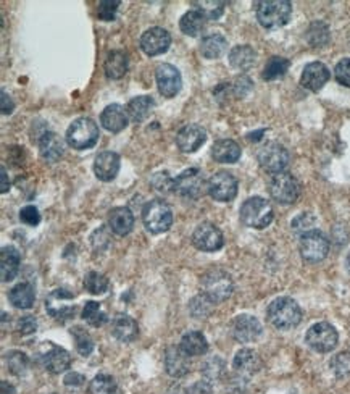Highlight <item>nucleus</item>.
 I'll list each match as a JSON object with an SVG mask.
<instances>
[{
  "label": "nucleus",
  "instance_id": "nucleus-42",
  "mask_svg": "<svg viewBox=\"0 0 350 394\" xmlns=\"http://www.w3.org/2000/svg\"><path fill=\"white\" fill-rule=\"evenodd\" d=\"M331 370L340 380L350 378V352H340L331 359Z\"/></svg>",
  "mask_w": 350,
  "mask_h": 394
},
{
  "label": "nucleus",
  "instance_id": "nucleus-8",
  "mask_svg": "<svg viewBox=\"0 0 350 394\" xmlns=\"http://www.w3.org/2000/svg\"><path fill=\"white\" fill-rule=\"evenodd\" d=\"M270 194L276 202L289 206L300 196V184H298L296 176L283 171V173L273 175L272 182H270Z\"/></svg>",
  "mask_w": 350,
  "mask_h": 394
},
{
  "label": "nucleus",
  "instance_id": "nucleus-26",
  "mask_svg": "<svg viewBox=\"0 0 350 394\" xmlns=\"http://www.w3.org/2000/svg\"><path fill=\"white\" fill-rule=\"evenodd\" d=\"M21 256L17 248L13 245H6L0 250V276L2 281H12L20 270Z\"/></svg>",
  "mask_w": 350,
  "mask_h": 394
},
{
  "label": "nucleus",
  "instance_id": "nucleus-16",
  "mask_svg": "<svg viewBox=\"0 0 350 394\" xmlns=\"http://www.w3.org/2000/svg\"><path fill=\"white\" fill-rule=\"evenodd\" d=\"M171 45L170 32L163 28H151L141 36V49L142 52L149 57H155V55L165 54Z\"/></svg>",
  "mask_w": 350,
  "mask_h": 394
},
{
  "label": "nucleus",
  "instance_id": "nucleus-34",
  "mask_svg": "<svg viewBox=\"0 0 350 394\" xmlns=\"http://www.w3.org/2000/svg\"><path fill=\"white\" fill-rule=\"evenodd\" d=\"M181 349H183L189 357L204 355L208 351V342L200 331H189L181 338Z\"/></svg>",
  "mask_w": 350,
  "mask_h": 394
},
{
  "label": "nucleus",
  "instance_id": "nucleus-37",
  "mask_svg": "<svg viewBox=\"0 0 350 394\" xmlns=\"http://www.w3.org/2000/svg\"><path fill=\"white\" fill-rule=\"evenodd\" d=\"M193 6L205 20H220L223 13H225L226 2H220V0H194Z\"/></svg>",
  "mask_w": 350,
  "mask_h": 394
},
{
  "label": "nucleus",
  "instance_id": "nucleus-45",
  "mask_svg": "<svg viewBox=\"0 0 350 394\" xmlns=\"http://www.w3.org/2000/svg\"><path fill=\"white\" fill-rule=\"evenodd\" d=\"M315 225H316V219H315L314 213H310V212L300 213V215L296 217V219H294L292 223H291L294 233H297L300 236L310 233V231H314Z\"/></svg>",
  "mask_w": 350,
  "mask_h": 394
},
{
  "label": "nucleus",
  "instance_id": "nucleus-24",
  "mask_svg": "<svg viewBox=\"0 0 350 394\" xmlns=\"http://www.w3.org/2000/svg\"><path fill=\"white\" fill-rule=\"evenodd\" d=\"M63 141L57 133L45 131L39 139V154L49 164H55L63 155Z\"/></svg>",
  "mask_w": 350,
  "mask_h": 394
},
{
  "label": "nucleus",
  "instance_id": "nucleus-2",
  "mask_svg": "<svg viewBox=\"0 0 350 394\" xmlns=\"http://www.w3.org/2000/svg\"><path fill=\"white\" fill-rule=\"evenodd\" d=\"M292 15V3L287 0H261L256 3V20L267 30L287 25Z\"/></svg>",
  "mask_w": 350,
  "mask_h": 394
},
{
  "label": "nucleus",
  "instance_id": "nucleus-36",
  "mask_svg": "<svg viewBox=\"0 0 350 394\" xmlns=\"http://www.w3.org/2000/svg\"><path fill=\"white\" fill-rule=\"evenodd\" d=\"M289 67H291V62H289L287 58L274 55V57L270 58L267 65H265L263 73H261V78H263L265 81L279 80V78H283L284 75H286Z\"/></svg>",
  "mask_w": 350,
  "mask_h": 394
},
{
  "label": "nucleus",
  "instance_id": "nucleus-35",
  "mask_svg": "<svg viewBox=\"0 0 350 394\" xmlns=\"http://www.w3.org/2000/svg\"><path fill=\"white\" fill-rule=\"evenodd\" d=\"M255 60H256V52L250 47V45H236V47H232L230 52L231 67L241 69V72H245V69L254 67Z\"/></svg>",
  "mask_w": 350,
  "mask_h": 394
},
{
  "label": "nucleus",
  "instance_id": "nucleus-12",
  "mask_svg": "<svg viewBox=\"0 0 350 394\" xmlns=\"http://www.w3.org/2000/svg\"><path fill=\"white\" fill-rule=\"evenodd\" d=\"M237 188L239 183L230 171H217L207 182L208 194L218 202H231L237 196Z\"/></svg>",
  "mask_w": 350,
  "mask_h": 394
},
{
  "label": "nucleus",
  "instance_id": "nucleus-41",
  "mask_svg": "<svg viewBox=\"0 0 350 394\" xmlns=\"http://www.w3.org/2000/svg\"><path fill=\"white\" fill-rule=\"evenodd\" d=\"M83 320L86 323H89L91 327H102L107 322V315L105 312H102L100 304L96 303V300H89L86 303L83 309Z\"/></svg>",
  "mask_w": 350,
  "mask_h": 394
},
{
  "label": "nucleus",
  "instance_id": "nucleus-3",
  "mask_svg": "<svg viewBox=\"0 0 350 394\" xmlns=\"http://www.w3.org/2000/svg\"><path fill=\"white\" fill-rule=\"evenodd\" d=\"M99 136L100 133L97 123L94 120L86 117L74 120V122L68 127L67 134H65V138H67V144L76 151H86L94 147L97 144V141H99Z\"/></svg>",
  "mask_w": 350,
  "mask_h": 394
},
{
  "label": "nucleus",
  "instance_id": "nucleus-57",
  "mask_svg": "<svg viewBox=\"0 0 350 394\" xmlns=\"http://www.w3.org/2000/svg\"><path fill=\"white\" fill-rule=\"evenodd\" d=\"M0 386H2V394H15V389H13L12 384H8L7 382L0 383Z\"/></svg>",
  "mask_w": 350,
  "mask_h": 394
},
{
  "label": "nucleus",
  "instance_id": "nucleus-46",
  "mask_svg": "<svg viewBox=\"0 0 350 394\" xmlns=\"http://www.w3.org/2000/svg\"><path fill=\"white\" fill-rule=\"evenodd\" d=\"M120 6V0H102L99 3V8H97V17H99V20L102 21H113Z\"/></svg>",
  "mask_w": 350,
  "mask_h": 394
},
{
  "label": "nucleus",
  "instance_id": "nucleus-18",
  "mask_svg": "<svg viewBox=\"0 0 350 394\" xmlns=\"http://www.w3.org/2000/svg\"><path fill=\"white\" fill-rule=\"evenodd\" d=\"M205 141H207V133L199 124H186L176 136V144L184 154H193Z\"/></svg>",
  "mask_w": 350,
  "mask_h": 394
},
{
  "label": "nucleus",
  "instance_id": "nucleus-43",
  "mask_svg": "<svg viewBox=\"0 0 350 394\" xmlns=\"http://www.w3.org/2000/svg\"><path fill=\"white\" fill-rule=\"evenodd\" d=\"M72 335L74 336V341H76V351L79 354L87 357L94 351V341H92L91 335L86 330L76 327L72 330Z\"/></svg>",
  "mask_w": 350,
  "mask_h": 394
},
{
  "label": "nucleus",
  "instance_id": "nucleus-58",
  "mask_svg": "<svg viewBox=\"0 0 350 394\" xmlns=\"http://www.w3.org/2000/svg\"><path fill=\"white\" fill-rule=\"evenodd\" d=\"M345 265H347V270L350 272V252L347 254V259H345Z\"/></svg>",
  "mask_w": 350,
  "mask_h": 394
},
{
  "label": "nucleus",
  "instance_id": "nucleus-22",
  "mask_svg": "<svg viewBox=\"0 0 350 394\" xmlns=\"http://www.w3.org/2000/svg\"><path fill=\"white\" fill-rule=\"evenodd\" d=\"M165 369L166 373L173 378L184 377L190 370L189 355L181 347L170 346L165 352Z\"/></svg>",
  "mask_w": 350,
  "mask_h": 394
},
{
  "label": "nucleus",
  "instance_id": "nucleus-51",
  "mask_svg": "<svg viewBox=\"0 0 350 394\" xmlns=\"http://www.w3.org/2000/svg\"><path fill=\"white\" fill-rule=\"evenodd\" d=\"M37 328V322L34 317H31V315H26V317L20 318V322H18V330H20L21 335H31V333H34Z\"/></svg>",
  "mask_w": 350,
  "mask_h": 394
},
{
  "label": "nucleus",
  "instance_id": "nucleus-55",
  "mask_svg": "<svg viewBox=\"0 0 350 394\" xmlns=\"http://www.w3.org/2000/svg\"><path fill=\"white\" fill-rule=\"evenodd\" d=\"M84 383V377L83 375H79V373H68L67 377H65V384L67 386H81V384Z\"/></svg>",
  "mask_w": 350,
  "mask_h": 394
},
{
  "label": "nucleus",
  "instance_id": "nucleus-56",
  "mask_svg": "<svg viewBox=\"0 0 350 394\" xmlns=\"http://www.w3.org/2000/svg\"><path fill=\"white\" fill-rule=\"evenodd\" d=\"M0 171H2V186H0V191H2V194H6L8 189H10V179H8L6 166H2V170Z\"/></svg>",
  "mask_w": 350,
  "mask_h": 394
},
{
  "label": "nucleus",
  "instance_id": "nucleus-44",
  "mask_svg": "<svg viewBox=\"0 0 350 394\" xmlns=\"http://www.w3.org/2000/svg\"><path fill=\"white\" fill-rule=\"evenodd\" d=\"M7 364L12 373L23 375L28 370V367H30V359H28L25 352L10 351L7 352Z\"/></svg>",
  "mask_w": 350,
  "mask_h": 394
},
{
  "label": "nucleus",
  "instance_id": "nucleus-53",
  "mask_svg": "<svg viewBox=\"0 0 350 394\" xmlns=\"http://www.w3.org/2000/svg\"><path fill=\"white\" fill-rule=\"evenodd\" d=\"M2 97H0V109H2V113L3 115H10L13 112V109H15V104H13V100H12V97L7 94L6 91H2V94H0Z\"/></svg>",
  "mask_w": 350,
  "mask_h": 394
},
{
  "label": "nucleus",
  "instance_id": "nucleus-52",
  "mask_svg": "<svg viewBox=\"0 0 350 394\" xmlns=\"http://www.w3.org/2000/svg\"><path fill=\"white\" fill-rule=\"evenodd\" d=\"M247 83H250V80H249V78H247V76L237 78V81H236V85H234V92H236L237 97H244V96H247V92H249V91L252 89V85L244 86V85H247Z\"/></svg>",
  "mask_w": 350,
  "mask_h": 394
},
{
  "label": "nucleus",
  "instance_id": "nucleus-20",
  "mask_svg": "<svg viewBox=\"0 0 350 394\" xmlns=\"http://www.w3.org/2000/svg\"><path fill=\"white\" fill-rule=\"evenodd\" d=\"M41 360L44 369L54 375L65 372V370H68L69 365H72V355L68 354V351H65L63 347L60 346L52 344V342L47 344V351L41 355Z\"/></svg>",
  "mask_w": 350,
  "mask_h": 394
},
{
  "label": "nucleus",
  "instance_id": "nucleus-23",
  "mask_svg": "<svg viewBox=\"0 0 350 394\" xmlns=\"http://www.w3.org/2000/svg\"><path fill=\"white\" fill-rule=\"evenodd\" d=\"M120 171V155L115 152H100L96 157L94 173L100 182L110 183L113 182Z\"/></svg>",
  "mask_w": 350,
  "mask_h": 394
},
{
  "label": "nucleus",
  "instance_id": "nucleus-21",
  "mask_svg": "<svg viewBox=\"0 0 350 394\" xmlns=\"http://www.w3.org/2000/svg\"><path fill=\"white\" fill-rule=\"evenodd\" d=\"M129 115L128 110L120 104H111L107 105L104 112L100 113V123L107 131L110 133H120L128 127Z\"/></svg>",
  "mask_w": 350,
  "mask_h": 394
},
{
  "label": "nucleus",
  "instance_id": "nucleus-30",
  "mask_svg": "<svg viewBox=\"0 0 350 394\" xmlns=\"http://www.w3.org/2000/svg\"><path fill=\"white\" fill-rule=\"evenodd\" d=\"M232 365H234L237 373L250 377V375L256 373L261 369V360L255 351L241 349L234 355V362H232Z\"/></svg>",
  "mask_w": 350,
  "mask_h": 394
},
{
  "label": "nucleus",
  "instance_id": "nucleus-25",
  "mask_svg": "<svg viewBox=\"0 0 350 394\" xmlns=\"http://www.w3.org/2000/svg\"><path fill=\"white\" fill-rule=\"evenodd\" d=\"M139 333L138 322L133 317L124 314H118L111 320V335L121 342H131L136 340Z\"/></svg>",
  "mask_w": 350,
  "mask_h": 394
},
{
  "label": "nucleus",
  "instance_id": "nucleus-32",
  "mask_svg": "<svg viewBox=\"0 0 350 394\" xmlns=\"http://www.w3.org/2000/svg\"><path fill=\"white\" fill-rule=\"evenodd\" d=\"M153 107H155V102H153L151 96H138L129 100L126 110H128L129 118L134 123H142L152 113Z\"/></svg>",
  "mask_w": 350,
  "mask_h": 394
},
{
  "label": "nucleus",
  "instance_id": "nucleus-29",
  "mask_svg": "<svg viewBox=\"0 0 350 394\" xmlns=\"http://www.w3.org/2000/svg\"><path fill=\"white\" fill-rule=\"evenodd\" d=\"M128 55H126L123 50H111L107 55L104 69H105V76L109 80H121L128 72Z\"/></svg>",
  "mask_w": 350,
  "mask_h": 394
},
{
  "label": "nucleus",
  "instance_id": "nucleus-6",
  "mask_svg": "<svg viewBox=\"0 0 350 394\" xmlns=\"http://www.w3.org/2000/svg\"><path fill=\"white\" fill-rule=\"evenodd\" d=\"M144 226L153 234L165 233L173 225V212L165 201L155 199L147 202L142 208Z\"/></svg>",
  "mask_w": 350,
  "mask_h": 394
},
{
  "label": "nucleus",
  "instance_id": "nucleus-1",
  "mask_svg": "<svg viewBox=\"0 0 350 394\" xmlns=\"http://www.w3.org/2000/svg\"><path fill=\"white\" fill-rule=\"evenodd\" d=\"M267 317L278 330H291L302 322V309L291 298H278L268 305Z\"/></svg>",
  "mask_w": 350,
  "mask_h": 394
},
{
  "label": "nucleus",
  "instance_id": "nucleus-39",
  "mask_svg": "<svg viewBox=\"0 0 350 394\" xmlns=\"http://www.w3.org/2000/svg\"><path fill=\"white\" fill-rule=\"evenodd\" d=\"M84 289L91 294H104L109 289V278L99 272H89L84 276Z\"/></svg>",
  "mask_w": 350,
  "mask_h": 394
},
{
  "label": "nucleus",
  "instance_id": "nucleus-14",
  "mask_svg": "<svg viewBox=\"0 0 350 394\" xmlns=\"http://www.w3.org/2000/svg\"><path fill=\"white\" fill-rule=\"evenodd\" d=\"M155 80L158 86V92L166 99L175 97L183 87V78H181L179 69L170 63L158 65L155 72Z\"/></svg>",
  "mask_w": 350,
  "mask_h": 394
},
{
  "label": "nucleus",
  "instance_id": "nucleus-15",
  "mask_svg": "<svg viewBox=\"0 0 350 394\" xmlns=\"http://www.w3.org/2000/svg\"><path fill=\"white\" fill-rule=\"evenodd\" d=\"M193 243L202 252H215L225 245V238L213 223H200L193 233Z\"/></svg>",
  "mask_w": 350,
  "mask_h": 394
},
{
  "label": "nucleus",
  "instance_id": "nucleus-11",
  "mask_svg": "<svg viewBox=\"0 0 350 394\" xmlns=\"http://www.w3.org/2000/svg\"><path fill=\"white\" fill-rule=\"evenodd\" d=\"M305 341L316 352H331L338 346L339 335L331 323L320 322L309 328Z\"/></svg>",
  "mask_w": 350,
  "mask_h": 394
},
{
  "label": "nucleus",
  "instance_id": "nucleus-33",
  "mask_svg": "<svg viewBox=\"0 0 350 394\" xmlns=\"http://www.w3.org/2000/svg\"><path fill=\"white\" fill-rule=\"evenodd\" d=\"M226 49H228V41L225 36L218 34V32L205 36L202 43H200V54L208 60L220 58L221 55L226 52Z\"/></svg>",
  "mask_w": 350,
  "mask_h": 394
},
{
  "label": "nucleus",
  "instance_id": "nucleus-7",
  "mask_svg": "<svg viewBox=\"0 0 350 394\" xmlns=\"http://www.w3.org/2000/svg\"><path fill=\"white\" fill-rule=\"evenodd\" d=\"M291 155L286 147L279 142H267L261 149L259 151V164L261 168L272 175L283 173L287 168Z\"/></svg>",
  "mask_w": 350,
  "mask_h": 394
},
{
  "label": "nucleus",
  "instance_id": "nucleus-31",
  "mask_svg": "<svg viewBox=\"0 0 350 394\" xmlns=\"http://www.w3.org/2000/svg\"><path fill=\"white\" fill-rule=\"evenodd\" d=\"M8 300H10L13 307L17 309H31L36 300L34 288H32L30 283H18L17 286H13L10 289V293H8Z\"/></svg>",
  "mask_w": 350,
  "mask_h": 394
},
{
  "label": "nucleus",
  "instance_id": "nucleus-17",
  "mask_svg": "<svg viewBox=\"0 0 350 394\" xmlns=\"http://www.w3.org/2000/svg\"><path fill=\"white\" fill-rule=\"evenodd\" d=\"M331 73L328 67L321 62H311L303 68L300 76V85L311 92H318L329 81Z\"/></svg>",
  "mask_w": 350,
  "mask_h": 394
},
{
  "label": "nucleus",
  "instance_id": "nucleus-13",
  "mask_svg": "<svg viewBox=\"0 0 350 394\" xmlns=\"http://www.w3.org/2000/svg\"><path fill=\"white\" fill-rule=\"evenodd\" d=\"M73 298L74 296L68 293L67 289H55L45 299V310H47L50 317L60 320V322L73 318L76 307H74V304H68L73 303Z\"/></svg>",
  "mask_w": 350,
  "mask_h": 394
},
{
  "label": "nucleus",
  "instance_id": "nucleus-10",
  "mask_svg": "<svg viewBox=\"0 0 350 394\" xmlns=\"http://www.w3.org/2000/svg\"><path fill=\"white\" fill-rule=\"evenodd\" d=\"M300 256L305 262L318 263L325 261L329 252V241L318 230L310 231V233L300 236Z\"/></svg>",
  "mask_w": 350,
  "mask_h": 394
},
{
  "label": "nucleus",
  "instance_id": "nucleus-50",
  "mask_svg": "<svg viewBox=\"0 0 350 394\" xmlns=\"http://www.w3.org/2000/svg\"><path fill=\"white\" fill-rule=\"evenodd\" d=\"M152 184L155 186L157 191L160 193H171L173 191V178L168 176L166 171L163 173H157L152 178Z\"/></svg>",
  "mask_w": 350,
  "mask_h": 394
},
{
  "label": "nucleus",
  "instance_id": "nucleus-19",
  "mask_svg": "<svg viewBox=\"0 0 350 394\" xmlns=\"http://www.w3.org/2000/svg\"><path fill=\"white\" fill-rule=\"evenodd\" d=\"M261 335V325L254 315H237L232 322V336L239 342H252Z\"/></svg>",
  "mask_w": 350,
  "mask_h": 394
},
{
  "label": "nucleus",
  "instance_id": "nucleus-27",
  "mask_svg": "<svg viewBox=\"0 0 350 394\" xmlns=\"http://www.w3.org/2000/svg\"><path fill=\"white\" fill-rule=\"evenodd\" d=\"M215 162L218 164H236L241 159V147L232 139H220L212 146V152H210Z\"/></svg>",
  "mask_w": 350,
  "mask_h": 394
},
{
  "label": "nucleus",
  "instance_id": "nucleus-40",
  "mask_svg": "<svg viewBox=\"0 0 350 394\" xmlns=\"http://www.w3.org/2000/svg\"><path fill=\"white\" fill-rule=\"evenodd\" d=\"M91 394H118V384L110 375L100 373L94 377L89 384Z\"/></svg>",
  "mask_w": 350,
  "mask_h": 394
},
{
  "label": "nucleus",
  "instance_id": "nucleus-38",
  "mask_svg": "<svg viewBox=\"0 0 350 394\" xmlns=\"http://www.w3.org/2000/svg\"><path fill=\"white\" fill-rule=\"evenodd\" d=\"M179 28L186 36L195 38V36H199L205 28V18L200 15L197 10H190L181 17Z\"/></svg>",
  "mask_w": 350,
  "mask_h": 394
},
{
  "label": "nucleus",
  "instance_id": "nucleus-48",
  "mask_svg": "<svg viewBox=\"0 0 350 394\" xmlns=\"http://www.w3.org/2000/svg\"><path fill=\"white\" fill-rule=\"evenodd\" d=\"M223 369H225V362H223L220 357L210 359L202 365V372L208 378H218L223 373Z\"/></svg>",
  "mask_w": 350,
  "mask_h": 394
},
{
  "label": "nucleus",
  "instance_id": "nucleus-47",
  "mask_svg": "<svg viewBox=\"0 0 350 394\" xmlns=\"http://www.w3.org/2000/svg\"><path fill=\"white\" fill-rule=\"evenodd\" d=\"M334 78L339 85L350 87V58H342L336 65Z\"/></svg>",
  "mask_w": 350,
  "mask_h": 394
},
{
  "label": "nucleus",
  "instance_id": "nucleus-4",
  "mask_svg": "<svg viewBox=\"0 0 350 394\" xmlns=\"http://www.w3.org/2000/svg\"><path fill=\"white\" fill-rule=\"evenodd\" d=\"M232 291H234L232 278L225 270L213 268L202 278V293L212 304L225 303L226 299L231 298Z\"/></svg>",
  "mask_w": 350,
  "mask_h": 394
},
{
  "label": "nucleus",
  "instance_id": "nucleus-54",
  "mask_svg": "<svg viewBox=\"0 0 350 394\" xmlns=\"http://www.w3.org/2000/svg\"><path fill=\"white\" fill-rule=\"evenodd\" d=\"M188 394H212V384L208 382H197L189 388Z\"/></svg>",
  "mask_w": 350,
  "mask_h": 394
},
{
  "label": "nucleus",
  "instance_id": "nucleus-5",
  "mask_svg": "<svg viewBox=\"0 0 350 394\" xmlns=\"http://www.w3.org/2000/svg\"><path fill=\"white\" fill-rule=\"evenodd\" d=\"M241 221L249 228L255 230H263L273 221V207L267 199L263 197H249L247 201L242 204L239 210Z\"/></svg>",
  "mask_w": 350,
  "mask_h": 394
},
{
  "label": "nucleus",
  "instance_id": "nucleus-9",
  "mask_svg": "<svg viewBox=\"0 0 350 394\" xmlns=\"http://www.w3.org/2000/svg\"><path fill=\"white\" fill-rule=\"evenodd\" d=\"M205 184L204 175L199 168L184 170L183 173L173 178V193L186 199H199L204 194Z\"/></svg>",
  "mask_w": 350,
  "mask_h": 394
},
{
  "label": "nucleus",
  "instance_id": "nucleus-28",
  "mask_svg": "<svg viewBox=\"0 0 350 394\" xmlns=\"http://www.w3.org/2000/svg\"><path fill=\"white\" fill-rule=\"evenodd\" d=\"M109 226L115 234L126 236L134 228V215L128 207H115L109 215Z\"/></svg>",
  "mask_w": 350,
  "mask_h": 394
},
{
  "label": "nucleus",
  "instance_id": "nucleus-49",
  "mask_svg": "<svg viewBox=\"0 0 350 394\" xmlns=\"http://www.w3.org/2000/svg\"><path fill=\"white\" fill-rule=\"evenodd\" d=\"M20 220L28 226H37L41 223V213L34 206H26L20 210Z\"/></svg>",
  "mask_w": 350,
  "mask_h": 394
}]
</instances>
